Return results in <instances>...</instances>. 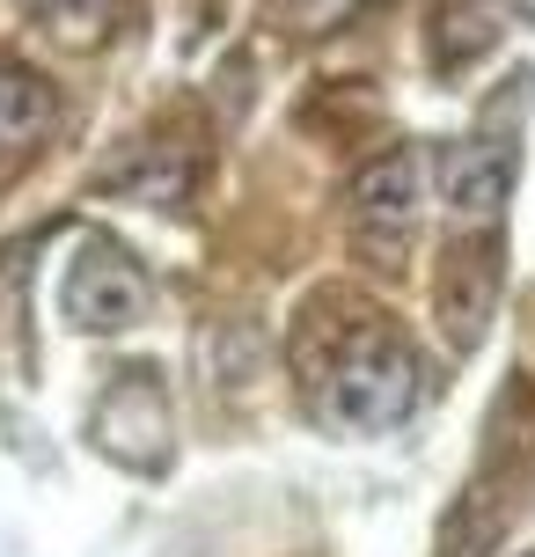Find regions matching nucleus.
<instances>
[{"mask_svg": "<svg viewBox=\"0 0 535 557\" xmlns=\"http://www.w3.org/2000/svg\"><path fill=\"white\" fill-rule=\"evenodd\" d=\"M338 8H352V0H294V15H309V23L315 15H338Z\"/></svg>", "mask_w": 535, "mask_h": 557, "instance_id": "9", "label": "nucleus"}, {"mask_svg": "<svg viewBox=\"0 0 535 557\" xmlns=\"http://www.w3.org/2000/svg\"><path fill=\"white\" fill-rule=\"evenodd\" d=\"M419 198H425L419 147H396V154H382V162H366L352 176V213L366 227H396V243H403V221L419 213Z\"/></svg>", "mask_w": 535, "mask_h": 557, "instance_id": "5", "label": "nucleus"}, {"mask_svg": "<svg viewBox=\"0 0 535 557\" xmlns=\"http://www.w3.org/2000/svg\"><path fill=\"white\" fill-rule=\"evenodd\" d=\"M513 15H521V23H535V0H507Z\"/></svg>", "mask_w": 535, "mask_h": 557, "instance_id": "10", "label": "nucleus"}, {"mask_svg": "<svg viewBox=\"0 0 535 557\" xmlns=\"http://www.w3.org/2000/svg\"><path fill=\"white\" fill-rule=\"evenodd\" d=\"M59 96L45 74H29L15 59H0V154H29L37 139L52 133Z\"/></svg>", "mask_w": 535, "mask_h": 557, "instance_id": "6", "label": "nucleus"}, {"mask_svg": "<svg viewBox=\"0 0 535 557\" xmlns=\"http://www.w3.org/2000/svg\"><path fill=\"white\" fill-rule=\"evenodd\" d=\"M528 557H535V550H528Z\"/></svg>", "mask_w": 535, "mask_h": 557, "instance_id": "11", "label": "nucleus"}, {"mask_svg": "<svg viewBox=\"0 0 535 557\" xmlns=\"http://www.w3.org/2000/svg\"><path fill=\"white\" fill-rule=\"evenodd\" d=\"M425 396V367L396 331H360L338 352L331 382H323V411L338 418L345 433H396L419 411Z\"/></svg>", "mask_w": 535, "mask_h": 557, "instance_id": "1", "label": "nucleus"}, {"mask_svg": "<svg viewBox=\"0 0 535 557\" xmlns=\"http://www.w3.org/2000/svg\"><path fill=\"white\" fill-rule=\"evenodd\" d=\"M59 308H66L74 331H96V337L140 323L147 315L140 257L125 250V243H111V235H88L82 250H74V264H66V278H59Z\"/></svg>", "mask_w": 535, "mask_h": 557, "instance_id": "2", "label": "nucleus"}, {"mask_svg": "<svg viewBox=\"0 0 535 557\" xmlns=\"http://www.w3.org/2000/svg\"><path fill=\"white\" fill-rule=\"evenodd\" d=\"M117 23V0H45V29L66 52H96Z\"/></svg>", "mask_w": 535, "mask_h": 557, "instance_id": "8", "label": "nucleus"}, {"mask_svg": "<svg viewBox=\"0 0 535 557\" xmlns=\"http://www.w3.org/2000/svg\"><path fill=\"white\" fill-rule=\"evenodd\" d=\"M492 294H499V250H492V235H484L477 257H448V286H440V315H448V331L462 337V345L484 331Z\"/></svg>", "mask_w": 535, "mask_h": 557, "instance_id": "7", "label": "nucleus"}, {"mask_svg": "<svg viewBox=\"0 0 535 557\" xmlns=\"http://www.w3.org/2000/svg\"><path fill=\"white\" fill-rule=\"evenodd\" d=\"M440 198H448V221L470 235H492V221L507 213L513 198V147L507 139H462L440 162Z\"/></svg>", "mask_w": 535, "mask_h": 557, "instance_id": "4", "label": "nucleus"}, {"mask_svg": "<svg viewBox=\"0 0 535 557\" xmlns=\"http://www.w3.org/2000/svg\"><path fill=\"white\" fill-rule=\"evenodd\" d=\"M96 441L103 455H117L125 470H154L170 455V404H162V382L133 367L103 389V411H96Z\"/></svg>", "mask_w": 535, "mask_h": 557, "instance_id": "3", "label": "nucleus"}]
</instances>
